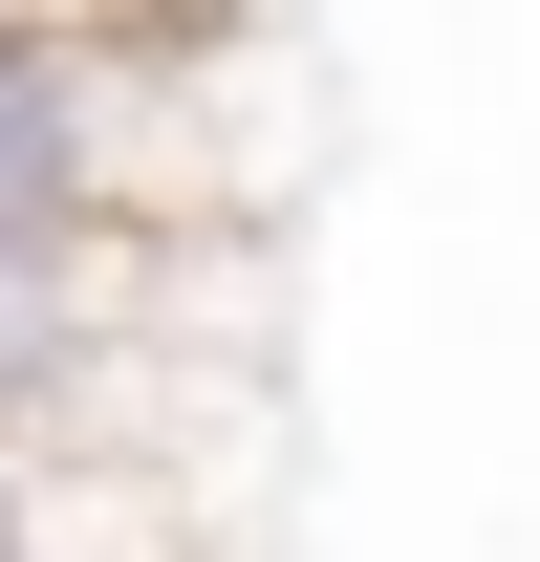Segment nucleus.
I'll return each mask as SVG.
<instances>
[{
  "label": "nucleus",
  "instance_id": "1",
  "mask_svg": "<svg viewBox=\"0 0 540 562\" xmlns=\"http://www.w3.org/2000/svg\"><path fill=\"white\" fill-rule=\"evenodd\" d=\"M109 216V131H87L66 22H0V281H66Z\"/></svg>",
  "mask_w": 540,
  "mask_h": 562
}]
</instances>
